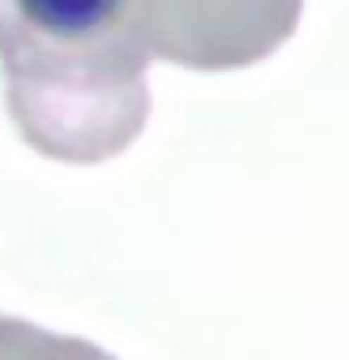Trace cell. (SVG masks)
<instances>
[{"mask_svg":"<svg viewBox=\"0 0 349 360\" xmlns=\"http://www.w3.org/2000/svg\"><path fill=\"white\" fill-rule=\"evenodd\" d=\"M0 360H117L101 345L72 334H53L38 323L0 315Z\"/></svg>","mask_w":349,"mask_h":360,"instance_id":"3957f363","label":"cell"},{"mask_svg":"<svg viewBox=\"0 0 349 360\" xmlns=\"http://www.w3.org/2000/svg\"><path fill=\"white\" fill-rule=\"evenodd\" d=\"M0 75L23 139L56 162H109L151 112L128 0H0Z\"/></svg>","mask_w":349,"mask_h":360,"instance_id":"6da1fadb","label":"cell"},{"mask_svg":"<svg viewBox=\"0 0 349 360\" xmlns=\"http://www.w3.org/2000/svg\"><path fill=\"white\" fill-rule=\"evenodd\" d=\"M304 0H128V27L146 56L233 72L289 41Z\"/></svg>","mask_w":349,"mask_h":360,"instance_id":"7a4b0ae2","label":"cell"}]
</instances>
